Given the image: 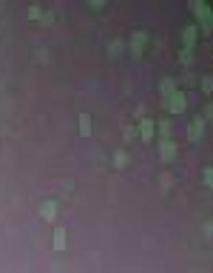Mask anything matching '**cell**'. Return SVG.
Instances as JSON below:
<instances>
[{"label": "cell", "mask_w": 213, "mask_h": 273, "mask_svg": "<svg viewBox=\"0 0 213 273\" xmlns=\"http://www.w3.org/2000/svg\"><path fill=\"white\" fill-rule=\"evenodd\" d=\"M162 105H165V111L168 114H182L185 108H188V100H185L182 91H174V94H168L162 100Z\"/></svg>", "instance_id": "obj_1"}, {"label": "cell", "mask_w": 213, "mask_h": 273, "mask_svg": "<svg viewBox=\"0 0 213 273\" xmlns=\"http://www.w3.org/2000/svg\"><path fill=\"white\" fill-rule=\"evenodd\" d=\"M136 134L142 143H151L154 134H156V120L154 117H139V126H136Z\"/></svg>", "instance_id": "obj_2"}, {"label": "cell", "mask_w": 213, "mask_h": 273, "mask_svg": "<svg viewBox=\"0 0 213 273\" xmlns=\"http://www.w3.org/2000/svg\"><path fill=\"white\" fill-rule=\"evenodd\" d=\"M128 46H131L134 57H142V54H145V46H148V34L145 32H134L131 40H128Z\"/></svg>", "instance_id": "obj_3"}, {"label": "cell", "mask_w": 213, "mask_h": 273, "mask_svg": "<svg viewBox=\"0 0 213 273\" xmlns=\"http://www.w3.org/2000/svg\"><path fill=\"white\" fill-rule=\"evenodd\" d=\"M205 137V117H194L191 126H188V140L191 143H199Z\"/></svg>", "instance_id": "obj_4"}, {"label": "cell", "mask_w": 213, "mask_h": 273, "mask_svg": "<svg viewBox=\"0 0 213 273\" xmlns=\"http://www.w3.org/2000/svg\"><path fill=\"white\" fill-rule=\"evenodd\" d=\"M176 151H179V148H176V143H174V140H159V157H162L165 162H174V160H176Z\"/></svg>", "instance_id": "obj_5"}, {"label": "cell", "mask_w": 213, "mask_h": 273, "mask_svg": "<svg viewBox=\"0 0 213 273\" xmlns=\"http://www.w3.org/2000/svg\"><path fill=\"white\" fill-rule=\"evenodd\" d=\"M196 40H199L196 26H185V29H182V43H185V48H196Z\"/></svg>", "instance_id": "obj_6"}, {"label": "cell", "mask_w": 213, "mask_h": 273, "mask_svg": "<svg viewBox=\"0 0 213 273\" xmlns=\"http://www.w3.org/2000/svg\"><path fill=\"white\" fill-rule=\"evenodd\" d=\"M156 131H159V140H171V131H174L171 117H162V120L156 123Z\"/></svg>", "instance_id": "obj_7"}, {"label": "cell", "mask_w": 213, "mask_h": 273, "mask_svg": "<svg viewBox=\"0 0 213 273\" xmlns=\"http://www.w3.org/2000/svg\"><path fill=\"white\" fill-rule=\"evenodd\" d=\"M174 91H176V83L171 80V77H165V80L159 83V94H162V100H165L168 94H174Z\"/></svg>", "instance_id": "obj_8"}, {"label": "cell", "mask_w": 213, "mask_h": 273, "mask_svg": "<svg viewBox=\"0 0 213 273\" xmlns=\"http://www.w3.org/2000/svg\"><path fill=\"white\" fill-rule=\"evenodd\" d=\"M91 128H94L91 117H88V114H80V134H82V137H88V134H91Z\"/></svg>", "instance_id": "obj_9"}, {"label": "cell", "mask_w": 213, "mask_h": 273, "mask_svg": "<svg viewBox=\"0 0 213 273\" xmlns=\"http://www.w3.org/2000/svg\"><path fill=\"white\" fill-rule=\"evenodd\" d=\"M40 216H43V219H54V216H57V205H54V202H43Z\"/></svg>", "instance_id": "obj_10"}, {"label": "cell", "mask_w": 213, "mask_h": 273, "mask_svg": "<svg viewBox=\"0 0 213 273\" xmlns=\"http://www.w3.org/2000/svg\"><path fill=\"white\" fill-rule=\"evenodd\" d=\"M122 137H125V143H136V140H139L136 126H125V128H122Z\"/></svg>", "instance_id": "obj_11"}, {"label": "cell", "mask_w": 213, "mask_h": 273, "mask_svg": "<svg viewBox=\"0 0 213 273\" xmlns=\"http://www.w3.org/2000/svg\"><path fill=\"white\" fill-rule=\"evenodd\" d=\"M54 248H57V251L66 248V231H63V228H57V233H54Z\"/></svg>", "instance_id": "obj_12"}, {"label": "cell", "mask_w": 213, "mask_h": 273, "mask_svg": "<svg viewBox=\"0 0 213 273\" xmlns=\"http://www.w3.org/2000/svg\"><path fill=\"white\" fill-rule=\"evenodd\" d=\"M199 88H202V94H213V77H211V74H208V77H202Z\"/></svg>", "instance_id": "obj_13"}, {"label": "cell", "mask_w": 213, "mask_h": 273, "mask_svg": "<svg viewBox=\"0 0 213 273\" xmlns=\"http://www.w3.org/2000/svg\"><path fill=\"white\" fill-rule=\"evenodd\" d=\"M114 165H116V168H125V165H128V154H125V151H116V154H114Z\"/></svg>", "instance_id": "obj_14"}, {"label": "cell", "mask_w": 213, "mask_h": 273, "mask_svg": "<svg viewBox=\"0 0 213 273\" xmlns=\"http://www.w3.org/2000/svg\"><path fill=\"white\" fill-rule=\"evenodd\" d=\"M179 60H182L185 65H191V60H194V48H185V46H182V51H179Z\"/></svg>", "instance_id": "obj_15"}, {"label": "cell", "mask_w": 213, "mask_h": 273, "mask_svg": "<svg viewBox=\"0 0 213 273\" xmlns=\"http://www.w3.org/2000/svg\"><path fill=\"white\" fill-rule=\"evenodd\" d=\"M202 179H205V185L213 191V165H208V168L202 171Z\"/></svg>", "instance_id": "obj_16"}, {"label": "cell", "mask_w": 213, "mask_h": 273, "mask_svg": "<svg viewBox=\"0 0 213 273\" xmlns=\"http://www.w3.org/2000/svg\"><path fill=\"white\" fill-rule=\"evenodd\" d=\"M43 15H46V12H43L40 6H29V20H43Z\"/></svg>", "instance_id": "obj_17"}, {"label": "cell", "mask_w": 213, "mask_h": 273, "mask_svg": "<svg viewBox=\"0 0 213 273\" xmlns=\"http://www.w3.org/2000/svg\"><path fill=\"white\" fill-rule=\"evenodd\" d=\"M119 51H122V43H119V40H114V43L108 46V54H111V57H116Z\"/></svg>", "instance_id": "obj_18"}, {"label": "cell", "mask_w": 213, "mask_h": 273, "mask_svg": "<svg viewBox=\"0 0 213 273\" xmlns=\"http://www.w3.org/2000/svg\"><path fill=\"white\" fill-rule=\"evenodd\" d=\"M202 117H205V120H213V103L205 105V114H202Z\"/></svg>", "instance_id": "obj_19"}, {"label": "cell", "mask_w": 213, "mask_h": 273, "mask_svg": "<svg viewBox=\"0 0 213 273\" xmlns=\"http://www.w3.org/2000/svg\"><path fill=\"white\" fill-rule=\"evenodd\" d=\"M40 23H43V26H49V23H54V15H51V12H46V15H43V20H40Z\"/></svg>", "instance_id": "obj_20"}, {"label": "cell", "mask_w": 213, "mask_h": 273, "mask_svg": "<svg viewBox=\"0 0 213 273\" xmlns=\"http://www.w3.org/2000/svg\"><path fill=\"white\" fill-rule=\"evenodd\" d=\"M88 6H91V9H102V6H105V0H88Z\"/></svg>", "instance_id": "obj_21"}, {"label": "cell", "mask_w": 213, "mask_h": 273, "mask_svg": "<svg viewBox=\"0 0 213 273\" xmlns=\"http://www.w3.org/2000/svg\"><path fill=\"white\" fill-rule=\"evenodd\" d=\"M211 23H213V6H211Z\"/></svg>", "instance_id": "obj_22"}]
</instances>
